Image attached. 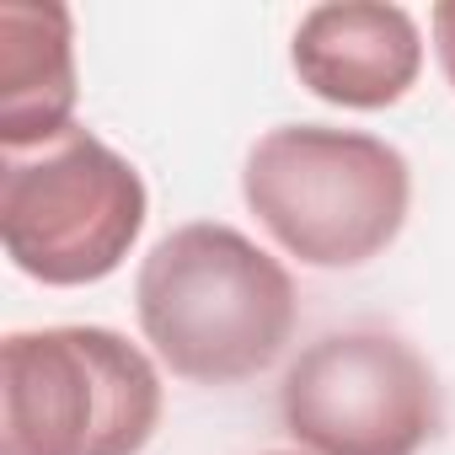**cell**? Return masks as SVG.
<instances>
[{
    "label": "cell",
    "mask_w": 455,
    "mask_h": 455,
    "mask_svg": "<svg viewBox=\"0 0 455 455\" xmlns=\"http://www.w3.org/2000/svg\"><path fill=\"white\" fill-rule=\"evenodd\" d=\"M140 332L156 359L193 386H236L279 364L295 338V279L247 231L188 220L134 274Z\"/></svg>",
    "instance_id": "6da1fadb"
},
{
    "label": "cell",
    "mask_w": 455,
    "mask_h": 455,
    "mask_svg": "<svg viewBox=\"0 0 455 455\" xmlns=\"http://www.w3.org/2000/svg\"><path fill=\"white\" fill-rule=\"evenodd\" d=\"M279 418L306 455H418L444 423V391L407 338L348 327L300 348Z\"/></svg>",
    "instance_id": "5b68a950"
},
{
    "label": "cell",
    "mask_w": 455,
    "mask_h": 455,
    "mask_svg": "<svg viewBox=\"0 0 455 455\" xmlns=\"http://www.w3.org/2000/svg\"><path fill=\"white\" fill-rule=\"evenodd\" d=\"M428 28H434V54H439V70H444V81H450V92H455V0H439L434 17H428Z\"/></svg>",
    "instance_id": "ba28073f"
},
{
    "label": "cell",
    "mask_w": 455,
    "mask_h": 455,
    "mask_svg": "<svg viewBox=\"0 0 455 455\" xmlns=\"http://www.w3.org/2000/svg\"><path fill=\"white\" fill-rule=\"evenodd\" d=\"M161 370L113 327H33L0 343V455H140Z\"/></svg>",
    "instance_id": "3957f363"
},
{
    "label": "cell",
    "mask_w": 455,
    "mask_h": 455,
    "mask_svg": "<svg viewBox=\"0 0 455 455\" xmlns=\"http://www.w3.org/2000/svg\"><path fill=\"white\" fill-rule=\"evenodd\" d=\"M150 214L145 177L86 124L0 161V242L17 274L81 290L124 268Z\"/></svg>",
    "instance_id": "277c9868"
},
{
    "label": "cell",
    "mask_w": 455,
    "mask_h": 455,
    "mask_svg": "<svg viewBox=\"0 0 455 455\" xmlns=\"http://www.w3.org/2000/svg\"><path fill=\"white\" fill-rule=\"evenodd\" d=\"M268 455H306V450H268Z\"/></svg>",
    "instance_id": "9c48e42d"
},
{
    "label": "cell",
    "mask_w": 455,
    "mask_h": 455,
    "mask_svg": "<svg viewBox=\"0 0 455 455\" xmlns=\"http://www.w3.org/2000/svg\"><path fill=\"white\" fill-rule=\"evenodd\" d=\"M76 17L60 0H0V150L76 129Z\"/></svg>",
    "instance_id": "52a82bcc"
},
{
    "label": "cell",
    "mask_w": 455,
    "mask_h": 455,
    "mask_svg": "<svg viewBox=\"0 0 455 455\" xmlns=\"http://www.w3.org/2000/svg\"><path fill=\"white\" fill-rule=\"evenodd\" d=\"M300 86L332 108H396L423 70V33L407 6L386 0H327L311 6L290 38Z\"/></svg>",
    "instance_id": "8992f818"
},
{
    "label": "cell",
    "mask_w": 455,
    "mask_h": 455,
    "mask_svg": "<svg viewBox=\"0 0 455 455\" xmlns=\"http://www.w3.org/2000/svg\"><path fill=\"white\" fill-rule=\"evenodd\" d=\"M242 198L306 268H364L402 236L412 166L364 129L279 124L247 150Z\"/></svg>",
    "instance_id": "7a4b0ae2"
}]
</instances>
